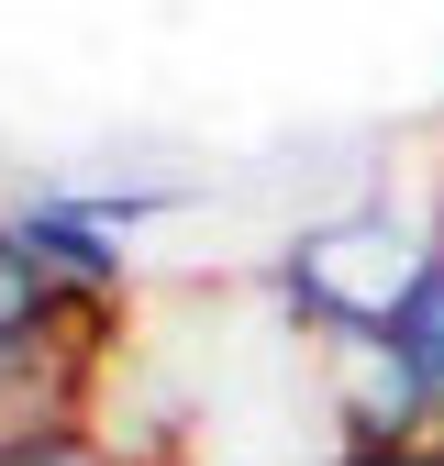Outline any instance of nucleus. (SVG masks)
<instances>
[{"label":"nucleus","mask_w":444,"mask_h":466,"mask_svg":"<svg viewBox=\"0 0 444 466\" xmlns=\"http://www.w3.org/2000/svg\"><path fill=\"white\" fill-rule=\"evenodd\" d=\"M0 466H156V455L89 433L78 411H34V422H0Z\"/></svg>","instance_id":"4"},{"label":"nucleus","mask_w":444,"mask_h":466,"mask_svg":"<svg viewBox=\"0 0 444 466\" xmlns=\"http://www.w3.org/2000/svg\"><path fill=\"white\" fill-rule=\"evenodd\" d=\"M0 222H12V245L56 278V289H67V300L78 311H100V322H123V300H134V233L123 222H111L89 189H67V178H45V189H23L12 211H0Z\"/></svg>","instance_id":"2"},{"label":"nucleus","mask_w":444,"mask_h":466,"mask_svg":"<svg viewBox=\"0 0 444 466\" xmlns=\"http://www.w3.org/2000/svg\"><path fill=\"white\" fill-rule=\"evenodd\" d=\"M378 344H388V356H400V378H411V400H422V422L444 433V233L422 245L411 289H400V300H388Z\"/></svg>","instance_id":"3"},{"label":"nucleus","mask_w":444,"mask_h":466,"mask_svg":"<svg viewBox=\"0 0 444 466\" xmlns=\"http://www.w3.org/2000/svg\"><path fill=\"white\" fill-rule=\"evenodd\" d=\"M444 233V211H400L388 189H367V200H345V211H322V222H300L289 245L267 256V311L289 322V333H378L388 322V300L411 289V267H422V245Z\"/></svg>","instance_id":"1"},{"label":"nucleus","mask_w":444,"mask_h":466,"mask_svg":"<svg viewBox=\"0 0 444 466\" xmlns=\"http://www.w3.org/2000/svg\"><path fill=\"white\" fill-rule=\"evenodd\" d=\"M333 466H444V433H411V444H367V455H333Z\"/></svg>","instance_id":"5"}]
</instances>
